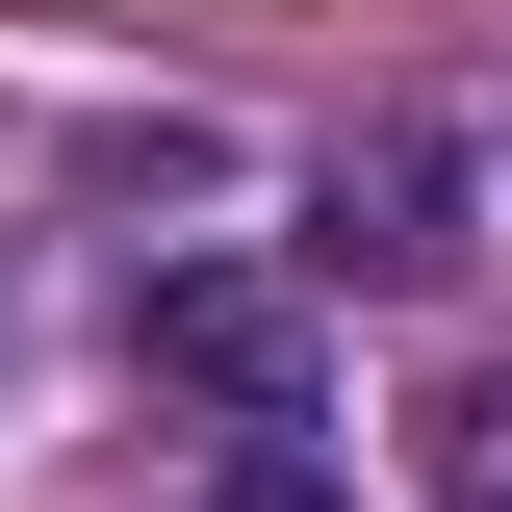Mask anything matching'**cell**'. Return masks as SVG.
Returning a JSON list of instances; mask_svg holds the SVG:
<instances>
[{
	"instance_id": "obj_2",
	"label": "cell",
	"mask_w": 512,
	"mask_h": 512,
	"mask_svg": "<svg viewBox=\"0 0 512 512\" xmlns=\"http://www.w3.org/2000/svg\"><path fill=\"white\" fill-rule=\"evenodd\" d=\"M461 205H487V180H461V128H384V154H333V180H308V282H333V308H410V282L487 256Z\"/></svg>"
},
{
	"instance_id": "obj_3",
	"label": "cell",
	"mask_w": 512,
	"mask_h": 512,
	"mask_svg": "<svg viewBox=\"0 0 512 512\" xmlns=\"http://www.w3.org/2000/svg\"><path fill=\"white\" fill-rule=\"evenodd\" d=\"M436 512H512V384H461V410H436Z\"/></svg>"
},
{
	"instance_id": "obj_1",
	"label": "cell",
	"mask_w": 512,
	"mask_h": 512,
	"mask_svg": "<svg viewBox=\"0 0 512 512\" xmlns=\"http://www.w3.org/2000/svg\"><path fill=\"white\" fill-rule=\"evenodd\" d=\"M154 359L205 384V461H308V436H333V333H308V282H154Z\"/></svg>"
},
{
	"instance_id": "obj_4",
	"label": "cell",
	"mask_w": 512,
	"mask_h": 512,
	"mask_svg": "<svg viewBox=\"0 0 512 512\" xmlns=\"http://www.w3.org/2000/svg\"><path fill=\"white\" fill-rule=\"evenodd\" d=\"M180 512H359V487H333V461H205Z\"/></svg>"
}]
</instances>
